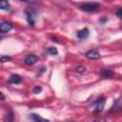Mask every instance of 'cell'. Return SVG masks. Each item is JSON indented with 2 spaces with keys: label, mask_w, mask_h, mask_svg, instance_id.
Segmentation results:
<instances>
[{
  "label": "cell",
  "mask_w": 122,
  "mask_h": 122,
  "mask_svg": "<svg viewBox=\"0 0 122 122\" xmlns=\"http://www.w3.org/2000/svg\"><path fill=\"white\" fill-rule=\"evenodd\" d=\"M78 8L80 10L85 11V12H93V11H96L100 8V5L96 2H86V3L81 4Z\"/></svg>",
  "instance_id": "1"
},
{
  "label": "cell",
  "mask_w": 122,
  "mask_h": 122,
  "mask_svg": "<svg viewBox=\"0 0 122 122\" xmlns=\"http://www.w3.org/2000/svg\"><path fill=\"white\" fill-rule=\"evenodd\" d=\"M25 15L26 19L30 26L33 27L35 24V18L37 17V12L33 8H27L25 10Z\"/></svg>",
  "instance_id": "2"
},
{
  "label": "cell",
  "mask_w": 122,
  "mask_h": 122,
  "mask_svg": "<svg viewBox=\"0 0 122 122\" xmlns=\"http://www.w3.org/2000/svg\"><path fill=\"white\" fill-rule=\"evenodd\" d=\"M105 98L102 97H98L96 99V101L94 102V112H100L103 111L104 109V105H105Z\"/></svg>",
  "instance_id": "3"
},
{
  "label": "cell",
  "mask_w": 122,
  "mask_h": 122,
  "mask_svg": "<svg viewBox=\"0 0 122 122\" xmlns=\"http://www.w3.org/2000/svg\"><path fill=\"white\" fill-rule=\"evenodd\" d=\"M85 55H86L87 58L92 59V60L100 58V53H99V51H98L97 49H92V50L88 51L85 53Z\"/></svg>",
  "instance_id": "4"
},
{
  "label": "cell",
  "mask_w": 122,
  "mask_h": 122,
  "mask_svg": "<svg viewBox=\"0 0 122 122\" xmlns=\"http://www.w3.org/2000/svg\"><path fill=\"white\" fill-rule=\"evenodd\" d=\"M37 61H38V57H37L36 55H34V54H30V55H28V56L25 58L24 63H25L26 65H28V66H32V65H34Z\"/></svg>",
  "instance_id": "5"
},
{
  "label": "cell",
  "mask_w": 122,
  "mask_h": 122,
  "mask_svg": "<svg viewBox=\"0 0 122 122\" xmlns=\"http://www.w3.org/2000/svg\"><path fill=\"white\" fill-rule=\"evenodd\" d=\"M11 29H12V24L10 22H2L0 25V31L3 33L9 32Z\"/></svg>",
  "instance_id": "6"
},
{
  "label": "cell",
  "mask_w": 122,
  "mask_h": 122,
  "mask_svg": "<svg viewBox=\"0 0 122 122\" xmlns=\"http://www.w3.org/2000/svg\"><path fill=\"white\" fill-rule=\"evenodd\" d=\"M76 35H77V37H78L79 39H86V38H88L89 35H90L89 29H88V28H84V29L78 30V31L76 32Z\"/></svg>",
  "instance_id": "7"
},
{
  "label": "cell",
  "mask_w": 122,
  "mask_h": 122,
  "mask_svg": "<svg viewBox=\"0 0 122 122\" xmlns=\"http://www.w3.org/2000/svg\"><path fill=\"white\" fill-rule=\"evenodd\" d=\"M22 81L23 79L19 74H12L8 80V83L9 84H20Z\"/></svg>",
  "instance_id": "8"
},
{
  "label": "cell",
  "mask_w": 122,
  "mask_h": 122,
  "mask_svg": "<svg viewBox=\"0 0 122 122\" xmlns=\"http://www.w3.org/2000/svg\"><path fill=\"white\" fill-rule=\"evenodd\" d=\"M30 118H31L34 122H50L49 119L43 118L42 116H40L39 114H36V113H31V114H30Z\"/></svg>",
  "instance_id": "9"
},
{
  "label": "cell",
  "mask_w": 122,
  "mask_h": 122,
  "mask_svg": "<svg viewBox=\"0 0 122 122\" xmlns=\"http://www.w3.org/2000/svg\"><path fill=\"white\" fill-rule=\"evenodd\" d=\"M6 120H7V122H14V114H13V112L10 108H9L7 111Z\"/></svg>",
  "instance_id": "10"
},
{
  "label": "cell",
  "mask_w": 122,
  "mask_h": 122,
  "mask_svg": "<svg viewBox=\"0 0 122 122\" xmlns=\"http://www.w3.org/2000/svg\"><path fill=\"white\" fill-rule=\"evenodd\" d=\"M101 77L102 78H111L113 75V71L111 70H104L101 71Z\"/></svg>",
  "instance_id": "11"
},
{
  "label": "cell",
  "mask_w": 122,
  "mask_h": 122,
  "mask_svg": "<svg viewBox=\"0 0 122 122\" xmlns=\"http://www.w3.org/2000/svg\"><path fill=\"white\" fill-rule=\"evenodd\" d=\"M10 6L7 1H2L0 3V9L2 10H10Z\"/></svg>",
  "instance_id": "12"
},
{
  "label": "cell",
  "mask_w": 122,
  "mask_h": 122,
  "mask_svg": "<svg viewBox=\"0 0 122 122\" xmlns=\"http://www.w3.org/2000/svg\"><path fill=\"white\" fill-rule=\"evenodd\" d=\"M47 51H48V53H50L51 55H57V53H58V51L55 47H49L47 49Z\"/></svg>",
  "instance_id": "13"
},
{
  "label": "cell",
  "mask_w": 122,
  "mask_h": 122,
  "mask_svg": "<svg viewBox=\"0 0 122 122\" xmlns=\"http://www.w3.org/2000/svg\"><path fill=\"white\" fill-rule=\"evenodd\" d=\"M10 60H11V57L10 56H7V55H2L1 59H0V61L2 63H5V62H8V61H10Z\"/></svg>",
  "instance_id": "14"
},
{
  "label": "cell",
  "mask_w": 122,
  "mask_h": 122,
  "mask_svg": "<svg viewBox=\"0 0 122 122\" xmlns=\"http://www.w3.org/2000/svg\"><path fill=\"white\" fill-rule=\"evenodd\" d=\"M75 71H76L77 72H79V73H83V72L86 71V68L83 67V66H78V67L75 68Z\"/></svg>",
  "instance_id": "15"
},
{
  "label": "cell",
  "mask_w": 122,
  "mask_h": 122,
  "mask_svg": "<svg viewBox=\"0 0 122 122\" xmlns=\"http://www.w3.org/2000/svg\"><path fill=\"white\" fill-rule=\"evenodd\" d=\"M32 92H33L34 94H38V93H40L42 92V88L40 86H36V87H34L32 89Z\"/></svg>",
  "instance_id": "16"
},
{
  "label": "cell",
  "mask_w": 122,
  "mask_h": 122,
  "mask_svg": "<svg viewBox=\"0 0 122 122\" xmlns=\"http://www.w3.org/2000/svg\"><path fill=\"white\" fill-rule=\"evenodd\" d=\"M116 15H117L118 18H120L122 20V8H120V9H118L116 10Z\"/></svg>",
  "instance_id": "17"
},
{
  "label": "cell",
  "mask_w": 122,
  "mask_h": 122,
  "mask_svg": "<svg viewBox=\"0 0 122 122\" xmlns=\"http://www.w3.org/2000/svg\"><path fill=\"white\" fill-rule=\"evenodd\" d=\"M108 21V18L107 17H101L100 19H99V22L101 23V24H104V23H106Z\"/></svg>",
  "instance_id": "18"
},
{
  "label": "cell",
  "mask_w": 122,
  "mask_h": 122,
  "mask_svg": "<svg viewBox=\"0 0 122 122\" xmlns=\"http://www.w3.org/2000/svg\"><path fill=\"white\" fill-rule=\"evenodd\" d=\"M92 122H106V119L100 118V119H96V120H94V121H92Z\"/></svg>",
  "instance_id": "19"
},
{
  "label": "cell",
  "mask_w": 122,
  "mask_h": 122,
  "mask_svg": "<svg viewBox=\"0 0 122 122\" xmlns=\"http://www.w3.org/2000/svg\"><path fill=\"white\" fill-rule=\"evenodd\" d=\"M1 96H2V99H1V100H2V101L5 100V95L3 94V92H1Z\"/></svg>",
  "instance_id": "20"
},
{
  "label": "cell",
  "mask_w": 122,
  "mask_h": 122,
  "mask_svg": "<svg viewBox=\"0 0 122 122\" xmlns=\"http://www.w3.org/2000/svg\"><path fill=\"white\" fill-rule=\"evenodd\" d=\"M68 122H75V121H68Z\"/></svg>",
  "instance_id": "21"
}]
</instances>
